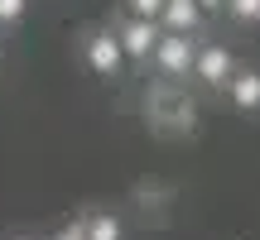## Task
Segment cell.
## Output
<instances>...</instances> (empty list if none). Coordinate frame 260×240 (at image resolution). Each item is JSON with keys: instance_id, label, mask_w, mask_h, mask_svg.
<instances>
[{"instance_id": "2", "label": "cell", "mask_w": 260, "mask_h": 240, "mask_svg": "<svg viewBox=\"0 0 260 240\" xmlns=\"http://www.w3.org/2000/svg\"><path fill=\"white\" fill-rule=\"evenodd\" d=\"M159 19H140V15H125L121 24H116V38H121V53H125V63H135V67H149V53H154V44H159Z\"/></svg>"}, {"instance_id": "7", "label": "cell", "mask_w": 260, "mask_h": 240, "mask_svg": "<svg viewBox=\"0 0 260 240\" xmlns=\"http://www.w3.org/2000/svg\"><path fill=\"white\" fill-rule=\"evenodd\" d=\"M121 235H125V226H121V216H116V212L87 216V240H121Z\"/></svg>"}, {"instance_id": "13", "label": "cell", "mask_w": 260, "mask_h": 240, "mask_svg": "<svg viewBox=\"0 0 260 240\" xmlns=\"http://www.w3.org/2000/svg\"><path fill=\"white\" fill-rule=\"evenodd\" d=\"M10 240H29V235H10Z\"/></svg>"}, {"instance_id": "4", "label": "cell", "mask_w": 260, "mask_h": 240, "mask_svg": "<svg viewBox=\"0 0 260 240\" xmlns=\"http://www.w3.org/2000/svg\"><path fill=\"white\" fill-rule=\"evenodd\" d=\"M87 53V67H92L96 77H106V82H116V77L125 72V53H121V38H116V29H92L82 44Z\"/></svg>"}, {"instance_id": "10", "label": "cell", "mask_w": 260, "mask_h": 240, "mask_svg": "<svg viewBox=\"0 0 260 240\" xmlns=\"http://www.w3.org/2000/svg\"><path fill=\"white\" fill-rule=\"evenodd\" d=\"M53 240H87V216H73L53 231Z\"/></svg>"}, {"instance_id": "3", "label": "cell", "mask_w": 260, "mask_h": 240, "mask_svg": "<svg viewBox=\"0 0 260 240\" xmlns=\"http://www.w3.org/2000/svg\"><path fill=\"white\" fill-rule=\"evenodd\" d=\"M232 72H236V58L226 53L222 44H198L193 48V82L198 87H207V92H226Z\"/></svg>"}, {"instance_id": "6", "label": "cell", "mask_w": 260, "mask_h": 240, "mask_svg": "<svg viewBox=\"0 0 260 240\" xmlns=\"http://www.w3.org/2000/svg\"><path fill=\"white\" fill-rule=\"evenodd\" d=\"M226 96H232V106H236L241 115H255V111H260V72L236 67L232 82H226Z\"/></svg>"}, {"instance_id": "9", "label": "cell", "mask_w": 260, "mask_h": 240, "mask_svg": "<svg viewBox=\"0 0 260 240\" xmlns=\"http://www.w3.org/2000/svg\"><path fill=\"white\" fill-rule=\"evenodd\" d=\"M29 0H0V29H15L19 19H24Z\"/></svg>"}, {"instance_id": "1", "label": "cell", "mask_w": 260, "mask_h": 240, "mask_svg": "<svg viewBox=\"0 0 260 240\" xmlns=\"http://www.w3.org/2000/svg\"><path fill=\"white\" fill-rule=\"evenodd\" d=\"M193 34H159V44H154V53H149V63L159 67V72L169 77V82H188L193 77Z\"/></svg>"}, {"instance_id": "5", "label": "cell", "mask_w": 260, "mask_h": 240, "mask_svg": "<svg viewBox=\"0 0 260 240\" xmlns=\"http://www.w3.org/2000/svg\"><path fill=\"white\" fill-rule=\"evenodd\" d=\"M203 10H198V0H164L159 5V29H169V34H198L203 29Z\"/></svg>"}, {"instance_id": "11", "label": "cell", "mask_w": 260, "mask_h": 240, "mask_svg": "<svg viewBox=\"0 0 260 240\" xmlns=\"http://www.w3.org/2000/svg\"><path fill=\"white\" fill-rule=\"evenodd\" d=\"M159 5H164V0H125V15H140V19H159Z\"/></svg>"}, {"instance_id": "8", "label": "cell", "mask_w": 260, "mask_h": 240, "mask_svg": "<svg viewBox=\"0 0 260 240\" xmlns=\"http://www.w3.org/2000/svg\"><path fill=\"white\" fill-rule=\"evenodd\" d=\"M222 10L236 19V24H260V0H226Z\"/></svg>"}, {"instance_id": "12", "label": "cell", "mask_w": 260, "mask_h": 240, "mask_svg": "<svg viewBox=\"0 0 260 240\" xmlns=\"http://www.w3.org/2000/svg\"><path fill=\"white\" fill-rule=\"evenodd\" d=\"M222 5H226V0H198V10H203V15H217Z\"/></svg>"}]
</instances>
